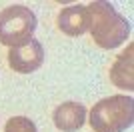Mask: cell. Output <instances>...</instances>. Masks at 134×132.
I'll use <instances>...</instances> for the list:
<instances>
[{
    "mask_svg": "<svg viewBox=\"0 0 134 132\" xmlns=\"http://www.w3.org/2000/svg\"><path fill=\"white\" fill-rule=\"evenodd\" d=\"M88 10V32L96 46L104 50H112L122 46L130 38V22L118 14V10L110 2H90L86 4Z\"/></svg>",
    "mask_w": 134,
    "mask_h": 132,
    "instance_id": "1",
    "label": "cell"
},
{
    "mask_svg": "<svg viewBox=\"0 0 134 132\" xmlns=\"http://www.w3.org/2000/svg\"><path fill=\"white\" fill-rule=\"evenodd\" d=\"M38 26L36 14L22 4L8 6L0 12V44L2 46H18L34 38V30Z\"/></svg>",
    "mask_w": 134,
    "mask_h": 132,
    "instance_id": "3",
    "label": "cell"
},
{
    "mask_svg": "<svg viewBox=\"0 0 134 132\" xmlns=\"http://www.w3.org/2000/svg\"><path fill=\"white\" fill-rule=\"evenodd\" d=\"M88 122L94 132H124L134 122V100L130 94H114L90 108Z\"/></svg>",
    "mask_w": 134,
    "mask_h": 132,
    "instance_id": "2",
    "label": "cell"
},
{
    "mask_svg": "<svg viewBox=\"0 0 134 132\" xmlns=\"http://www.w3.org/2000/svg\"><path fill=\"white\" fill-rule=\"evenodd\" d=\"M132 56H134V44H128L126 50H122L116 56L114 64L110 66V82L120 90L132 92L134 90V74H132Z\"/></svg>",
    "mask_w": 134,
    "mask_h": 132,
    "instance_id": "7",
    "label": "cell"
},
{
    "mask_svg": "<svg viewBox=\"0 0 134 132\" xmlns=\"http://www.w3.org/2000/svg\"><path fill=\"white\" fill-rule=\"evenodd\" d=\"M56 26L66 36H82L88 30V10L86 4H74L62 8L56 18Z\"/></svg>",
    "mask_w": 134,
    "mask_h": 132,
    "instance_id": "6",
    "label": "cell"
},
{
    "mask_svg": "<svg viewBox=\"0 0 134 132\" xmlns=\"http://www.w3.org/2000/svg\"><path fill=\"white\" fill-rule=\"evenodd\" d=\"M86 106L80 102H62L52 112V122L60 132H76L84 126L86 122Z\"/></svg>",
    "mask_w": 134,
    "mask_h": 132,
    "instance_id": "5",
    "label": "cell"
},
{
    "mask_svg": "<svg viewBox=\"0 0 134 132\" xmlns=\"http://www.w3.org/2000/svg\"><path fill=\"white\" fill-rule=\"evenodd\" d=\"M4 132H38V128L26 116H12L4 124Z\"/></svg>",
    "mask_w": 134,
    "mask_h": 132,
    "instance_id": "8",
    "label": "cell"
},
{
    "mask_svg": "<svg viewBox=\"0 0 134 132\" xmlns=\"http://www.w3.org/2000/svg\"><path fill=\"white\" fill-rule=\"evenodd\" d=\"M44 46L36 38H30L24 44L8 48V68L18 74H30L44 64Z\"/></svg>",
    "mask_w": 134,
    "mask_h": 132,
    "instance_id": "4",
    "label": "cell"
}]
</instances>
